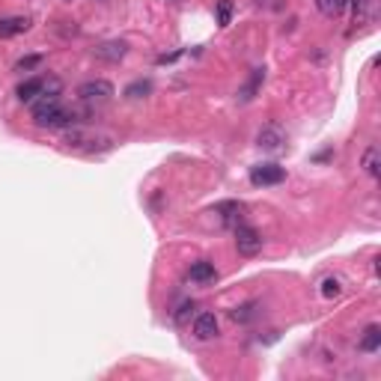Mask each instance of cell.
<instances>
[{
	"label": "cell",
	"instance_id": "1",
	"mask_svg": "<svg viewBox=\"0 0 381 381\" xmlns=\"http://www.w3.org/2000/svg\"><path fill=\"white\" fill-rule=\"evenodd\" d=\"M33 122L39 125V129H69V125L84 122V120H78L75 111L63 107L57 93H42L33 102Z\"/></svg>",
	"mask_w": 381,
	"mask_h": 381
},
{
	"label": "cell",
	"instance_id": "2",
	"mask_svg": "<svg viewBox=\"0 0 381 381\" xmlns=\"http://www.w3.org/2000/svg\"><path fill=\"white\" fill-rule=\"evenodd\" d=\"M113 96H116V89H113L111 80H105V78L84 80V84L78 87V98L87 105H105V102H111Z\"/></svg>",
	"mask_w": 381,
	"mask_h": 381
},
{
	"label": "cell",
	"instance_id": "3",
	"mask_svg": "<svg viewBox=\"0 0 381 381\" xmlns=\"http://www.w3.org/2000/svg\"><path fill=\"white\" fill-rule=\"evenodd\" d=\"M262 244H265V239L259 235V230H253L248 224L235 226V248H239L241 257H257L262 250Z\"/></svg>",
	"mask_w": 381,
	"mask_h": 381
},
{
	"label": "cell",
	"instance_id": "4",
	"mask_svg": "<svg viewBox=\"0 0 381 381\" xmlns=\"http://www.w3.org/2000/svg\"><path fill=\"white\" fill-rule=\"evenodd\" d=\"M257 146L262 152H271V155H277V152L286 149V131L280 129L277 122H268L265 129H259V134H257Z\"/></svg>",
	"mask_w": 381,
	"mask_h": 381
},
{
	"label": "cell",
	"instance_id": "5",
	"mask_svg": "<svg viewBox=\"0 0 381 381\" xmlns=\"http://www.w3.org/2000/svg\"><path fill=\"white\" fill-rule=\"evenodd\" d=\"M283 179H286V170L280 164H257V167H250V185H257V188L280 185Z\"/></svg>",
	"mask_w": 381,
	"mask_h": 381
},
{
	"label": "cell",
	"instance_id": "6",
	"mask_svg": "<svg viewBox=\"0 0 381 381\" xmlns=\"http://www.w3.org/2000/svg\"><path fill=\"white\" fill-rule=\"evenodd\" d=\"M93 54L98 60H105V63H120L125 54H129V42L125 39H111V42H102V45H96Z\"/></svg>",
	"mask_w": 381,
	"mask_h": 381
},
{
	"label": "cell",
	"instance_id": "7",
	"mask_svg": "<svg viewBox=\"0 0 381 381\" xmlns=\"http://www.w3.org/2000/svg\"><path fill=\"white\" fill-rule=\"evenodd\" d=\"M217 331H221V322H217V316L215 313H199L197 319H194V337L197 340H215L217 337Z\"/></svg>",
	"mask_w": 381,
	"mask_h": 381
},
{
	"label": "cell",
	"instance_id": "8",
	"mask_svg": "<svg viewBox=\"0 0 381 381\" xmlns=\"http://www.w3.org/2000/svg\"><path fill=\"white\" fill-rule=\"evenodd\" d=\"M45 87H48V80H45V78H27V80H21V84H18L15 96H18V102L33 105L36 98L45 93Z\"/></svg>",
	"mask_w": 381,
	"mask_h": 381
},
{
	"label": "cell",
	"instance_id": "9",
	"mask_svg": "<svg viewBox=\"0 0 381 381\" xmlns=\"http://www.w3.org/2000/svg\"><path fill=\"white\" fill-rule=\"evenodd\" d=\"M27 30H30V18H24V15L0 18V39H12V36L27 33Z\"/></svg>",
	"mask_w": 381,
	"mask_h": 381
},
{
	"label": "cell",
	"instance_id": "10",
	"mask_svg": "<svg viewBox=\"0 0 381 381\" xmlns=\"http://www.w3.org/2000/svg\"><path fill=\"white\" fill-rule=\"evenodd\" d=\"M188 277L194 280V283L206 286V283H215V280H217V268H215V262H208V259H199V262H194V265H190Z\"/></svg>",
	"mask_w": 381,
	"mask_h": 381
},
{
	"label": "cell",
	"instance_id": "11",
	"mask_svg": "<svg viewBox=\"0 0 381 381\" xmlns=\"http://www.w3.org/2000/svg\"><path fill=\"white\" fill-rule=\"evenodd\" d=\"M215 212L221 215L224 226H232V230H235V226L241 224V212H244V206H241V203H221V206L215 208Z\"/></svg>",
	"mask_w": 381,
	"mask_h": 381
},
{
	"label": "cell",
	"instance_id": "12",
	"mask_svg": "<svg viewBox=\"0 0 381 381\" xmlns=\"http://www.w3.org/2000/svg\"><path fill=\"white\" fill-rule=\"evenodd\" d=\"M262 80H265V69H253L250 78H248V84L239 89V102H253V96H257V89H259Z\"/></svg>",
	"mask_w": 381,
	"mask_h": 381
},
{
	"label": "cell",
	"instance_id": "13",
	"mask_svg": "<svg viewBox=\"0 0 381 381\" xmlns=\"http://www.w3.org/2000/svg\"><path fill=\"white\" fill-rule=\"evenodd\" d=\"M346 6H349V0H316V9H319L322 15H328V18H337L346 12Z\"/></svg>",
	"mask_w": 381,
	"mask_h": 381
},
{
	"label": "cell",
	"instance_id": "14",
	"mask_svg": "<svg viewBox=\"0 0 381 381\" xmlns=\"http://www.w3.org/2000/svg\"><path fill=\"white\" fill-rule=\"evenodd\" d=\"M375 3H378V0H351V6H355V18L360 24L373 21V18H375Z\"/></svg>",
	"mask_w": 381,
	"mask_h": 381
},
{
	"label": "cell",
	"instance_id": "15",
	"mask_svg": "<svg viewBox=\"0 0 381 381\" xmlns=\"http://www.w3.org/2000/svg\"><path fill=\"white\" fill-rule=\"evenodd\" d=\"M360 167H364V173L369 179H378V146H369L364 152V161H360Z\"/></svg>",
	"mask_w": 381,
	"mask_h": 381
},
{
	"label": "cell",
	"instance_id": "16",
	"mask_svg": "<svg viewBox=\"0 0 381 381\" xmlns=\"http://www.w3.org/2000/svg\"><path fill=\"white\" fill-rule=\"evenodd\" d=\"M381 346V328L378 325H369V328L364 331V340H360V349L364 351H378Z\"/></svg>",
	"mask_w": 381,
	"mask_h": 381
},
{
	"label": "cell",
	"instance_id": "17",
	"mask_svg": "<svg viewBox=\"0 0 381 381\" xmlns=\"http://www.w3.org/2000/svg\"><path fill=\"white\" fill-rule=\"evenodd\" d=\"M149 93H152V80H143V78L125 87V98H131V102H134V98H143V96H149Z\"/></svg>",
	"mask_w": 381,
	"mask_h": 381
},
{
	"label": "cell",
	"instance_id": "18",
	"mask_svg": "<svg viewBox=\"0 0 381 381\" xmlns=\"http://www.w3.org/2000/svg\"><path fill=\"white\" fill-rule=\"evenodd\" d=\"M322 295L325 298H340L342 295V280L340 277H325L322 280Z\"/></svg>",
	"mask_w": 381,
	"mask_h": 381
},
{
	"label": "cell",
	"instance_id": "19",
	"mask_svg": "<svg viewBox=\"0 0 381 381\" xmlns=\"http://www.w3.org/2000/svg\"><path fill=\"white\" fill-rule=\"evenodd\" d=\"M215 15H217V24L221 27H230L232 24V0H221Z\"/></svg>",
	"mask_w": 381,
	"mask_h": 381
},
{
	"label": "cell",
	"instance_id": "20",
	"mask_svg": "<svg viewBox=\"0 0 381 381\" xmlns=\"http://www.w3.org/2000/svg\"><path fill=\"white\" fill-rule=\"evenodd\" d=\"M42 54H30V57H21L15 63V72H30V69H36V66H42Z\"/></svg>",
	"mask_w": 381,
	"mask_h": 381
},
{
	"label": "cell",
	"instance_id": "21",
	"mask_svg": "<svg viewBox=\"0 0 381 381\" xmlns=\"http://www.w3.org/2000/svg\"><path fill=\"white\" fill-rule=\"evenodd\" d=\"M250 316H253V304H244V307H235V310H232V319L235 322H248Z\"/></svg>",
	"mask_w": 381,
	"mask_h": 381
},
{
	"label": "cell",
	"instance_id": "22",
	"mask_svg": "<svg viewBox=\"0 0 381 381\" xmlns=\"http://www.w3.org/2000/svg\"><path fill=\"white\" fill-rule=\"evenodd\" d=\"M66 3H72V0H66Z\"/></svg>",
	"mask_w": 381,
	"mask_h": 381
}]
</instances>
